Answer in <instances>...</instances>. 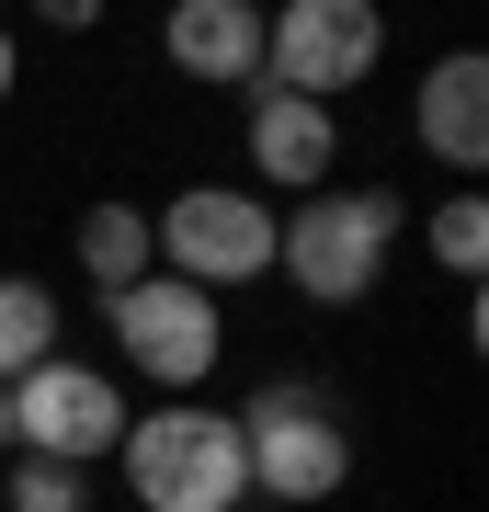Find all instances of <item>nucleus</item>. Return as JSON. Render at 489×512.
<instances>
[{
	"mask_svg": "<svg viewBox=\"0 0 489 512\" xmlns=\"http://www.w3.org/2000/svg\"><path fill=\"white\" fill-rule=\"evenodd\" d=\"M126 490L137 512H239L251 490V456H239V421L205 399H160L148 421H126Z\"/></svg>",
	"mask_w": 489,
	"mask_h": 512,
	"instance_id": "nucleus-2",
	"label": "nucleus"
},
{
	"mask_svg": "<svg viewBox=\"0 0 489 512\" xmlns=\"http://www.w3.org/2000/svg\"><path fill=\"white\" fill-rule=\"evenodd\" d=\"M387 57V12L376 0H285V12H262V92H296V103H330L364 92Z\"/></svg>",
	"mask_w": 489,
	"mask_h": 512,
	"instance_id": "nucleus-4",
	"label": "nucleus"
},
{
	"mask_svg": "<svg viewBox=\"0 0 489 512\" xmlns=\"http://www.w3.org/2000/svg\"><path fill=\"white\" fill-rule=\"evenodd\" d=\"M171 69L205 80V92H262V12L251 0H182V12L160 23Z\"/></svg>",
	"mask_w": 489,
	"mask_h": 512,
	"instance_id": "nucleus-9",
	"label": "nucleus"
},
{
	"mask_svg": "<svg viewBox=\"0 0 489 512\" xmlns=\"http://www.w3.org/2000/svg\"><path fill=\"white\" fill-rule=\"evenodd\" d=\"M239 137H251V171H262V183H285V194H330V171H342V114H330V103L251 92Z\"/></svg>",
	"mask_w": 489,
	"mask_h": 512,
	"instance_id": "nucleus-8",
	"label": "nucleus"
},
{
	"mask_svg": "<svg viewBox=\"0 0 489 512\" xmlns=\"http://www.w3.org/2000/svg\"><path fill=\"white\" fill-rule=\"evenodd\" d=\"M148 262H160V239H148V205L103 194V205H91V217H80V274L103 285V296H126V285L148 274Z\"/></svg>",
	"mask_w": 489,
	"mask_h": 512,
	"instance_id": "nucleus-11",
	"label": "nucleus"
},
{
	"mask_svg": "<svg viewBox=\"0 0 489 512\" xmlns=\"http://www.w3.org/2000/svg\"><path fill=\"white\" fill-rule=\"evenodd\" d=\"M421 239H433V262H444V274H478V262H489V205H478V194H444Z\"/></svg>",
	"mask_w": 489,
	"mask_h": 512,
	"instance_id": "nucleus-13",
	"label": "nucleus"
},
{
	"mask_svg": "<svg viewBox=\"0 0 489 512\" xmlns=\"http://www.w3.org/2000/svg\"><path fill=\"white\" fill-rule=\"evenodd\" d=\"M12 80H23V46H12V23H0V103H12Z\"/></svg>",
	"mask_w": 489,
	"mask_h": 512,
	"instance_id": "nucleus-15",
	"label": "nucleus"
},
{
	"mask_svg": "<svg viewBox=\"0 0 489 512\" xmlns=\"http://www.w3.org/2000/svg\"><path fill=\"white\" fill-rule=\"evenodd\" d=\"M410 137L433 148L444 171H478L489 160V57H433V69H421V103H410Z\"/></svg>",
	"mask_w": 489,
	"mask_h": 512,
	"instance_id": "nucleus-10",
	"label": "nucleus"
},
{
	"mask_svg": "<svg viewBox=\"0 0 489 512\" xmlns=\"http://www.w3.org/2000/svg\"><path fill=\"white\" fill-rule=\"evenodd\" d=\"M410 205L376 194V183H330V194H296L285 217H273V274H285L308 308H364L387 274V251H399Z\"/></svg>",
	"mask_w": 489,
	"mask_h": 512,
	"instance_id": "nucleus-1",
	"label": "nucleus"
},
{
	"mask_svg": "<svg viewBox=\"0 0 489 512\" xmlns=\"http://www.w3.org/2000/svg\"><path fill=\"white\" fill-rule=\"evenodd\" d=\"M12 399V456H35V467H80L91 478V456H114L126 444V376L114 365H69V353H46L35 376H12L0 387Z\"/></svg>",
	"mask_w": 489,
	"mask_h": 512,
	"instance_id": "nucleus-5",
	"label": "nucleus"
},
{
	"mask_svg": "<svg viewBox=\"0 0 489 512\" xmlns=\"http://www.w3.org/2000/svg\"><path fill=\"white\" fill-rule=\"evenodd\" d=\"M239 421V456H251V490L262 501H330L353 478V433H342V410L319 399L308 376H273V387H251V410H228Z\"/></svg>",
	"mask_w": 489,
	"mask_h": 512,
	"instance_id": "nucleus-3",
	"label": "nucleus"
},
{
	"mask_svg": "<svg viewBox=\"0 0 489 512\" xmlns=\"http://www.w3.org/2000/svg\"><path fill=\"white\" fill-rule=\"evenodd\" d=\"M103 319H114V353H126L148 387H171V399H194V387L217 376V353H228L217 296H194L182 274H137L126 296H103Z\"/></svg>",
	"mask_w": 489,
	"mask_h": 512,
	"instance_id": "nucleus-7",
	"label": "nucleus"
},
{
	"mask_svg": "<svg viewBox=\"0 0 489 512\" xmlns=\"http://www.w3.org/2000/svg\"><path fill=\"white\" fill-rule=\"evenodd\" d=\"M148 239H160V274H182L194 296H228V285L273 274V205L251 183H182L148 217Z\"/></svg>",
	"mask_w": 489,
	"mask_h": 512,
	"instance_id": "nucleus-6",
	"label": "nucleus"
},
{
	"mask_svg": "<svg viewBox=\"0 0 489 512\" xmlns=\"http://www.w3.org/2000/svg\"><path fill=\"white\" fill-rule=\"evenodd\" d=\"M46 353H69V342H57V285L0 274V387H12V376H35Z\"/></svg>",
	"mask_w": 489,
	"mask_h": 512,
	"instance_id": "nucleus-12",
	"label": "nucleus"
},
{
	"mask_svg": "<svg viewBox=\"0 0 489 512\" xmlns=\"http://www.w3.org/2000/svg\"><path fill=\"white\" fill-rule=\"evenodd\" d=\"M0 501H12V512H91V478H80V467L12 456V467H0Z\"/></svg>",
	"mask_w": 489,
	"mask_h": 512,
	"instance_id": "nucleus-14",
	"label": "nucleus"
},
{
	"mask_svg": "<svg viewBox=\"0 0 489 512\" xmlns=\"http://www.w3.org/2000/svg\"><path fill=\"white\" fill-rule=\"evenodd\" d=\"M0 467H12V399H0Z\"/></svg>",
	"mask_w": 489,
	"mask_h": 512,
	"instance_id": "nucleus-16",
	"label": "nucleus"
}]
</instances>
